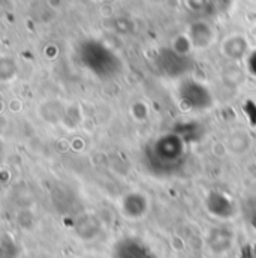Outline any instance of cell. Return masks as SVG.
<instances>
[{
    "mask_svg": "<svg viewBox=\"0 0 256 258\" xmlns=\"http://www.w3.org/2000/svg\"><path fill=\"white\" fill-rule=\"evenodd\" d=\"M186 156L188 144L177 132H166L156 137L145 152L147 164L157 176H169L179 171Z\"/></svg>",
    "mask_w": 256,
    "mask_h": 258,
    "instance_id": "1",
    "label": "cell"
},
{
    "mask_svg": "<svg viewBox=\"0 0 256 258\" xmlns=\"http://www.w3.org/2000/svg\"><path fill=\"white\" fill-rule=\"evenodd\" d=\"M179 101L186 110L191 111H205L214 104L211 92L205 86L193 80L182 83V86L179 87Z\"/></svg>",
    "mask_w": 256,
    "mask_h": 258,
    "instance_id": "2",
    "label": "cell"
},
{
    "mask_svg": "<svg viewBox=\"0 0 256 258\" xmlns=\"http://www.w3.org/2000/svg\"><path fill=\"white\" fill-rule=\"evenodd\" d=\"M204 207L210 216H213L219 221H229L238 212L237 203L228 194L219 191V189H214V191L207 194Z\"/></svg>",
    "mask_w": 256,
    "mask_h": 258,
    "instance_id": "3",
    "label": "cell"
},
{
    "mask_svg": "<svg viewBox=\"0 0 256 258\" xmlns=\"http://www.w3.org/2000/svg\"><path fill=\"white\" fill-rule=\"evenodd\" d=\"M150 209L148 197L141 191H129L119 200V212L123 218L129 221H139L142 219Z\"/></svg>",
    "mask_w": 256,
    "mask_h": 258,
    "instance_id": "4",
    "label": "cell"
},
{
    "mask_svg": "<svg viewBox=\"0 0 256 258\" xmlns=\"http://www.w3.org/2000/svg\"><path fill=\"white\" fill-rule=\"evenodd\" d=\"M113 258H156V255L142 240L125 237L114 245Z\"/></svg>",
    "mask_w": 256,
    "mask_h": 258,
    "instance_id": "5",
    "label": "cell"
},
{
    "mask_svg": "<svg viewBox=\"0 0 256 258\" xmlns=\"http://www.w3.org/2000/svg\"><path fill=\"white\" fill-rule=\"evenodd\" d=\"M232 245H234V233L226 227H214L207 234V246L216 255L226 254L228 251H231Z\"/></svg>",
    "mask_w": 256,
    "mask_h": 258,
    "instance_id": "6",
    "label": "cell"
},
{
    "mask_svg": "<svg viewBox=\"0 0 256 258\" xmlns=\"http://www.w3.org/2000/svg\"><path fill=\"white\" fill-rule=\"evenodd\" d=\"M75 230H76V234L82 240H92V239H95L99 234L101 225H99V222H98L96 218H93V216H84V218H81L76 222Z\"/></svg>",
    "mask_w": 256,
    "mask_h": 258,
    "instance_id": "7",
    "label": "cell"
},
{
    "mask_svg": "<svg viewBox=\"0 0 256 258\" xmlns=\"http://www.w3.org/2000/svg\"><path fill=\"white\" fill-rule=\"evenodd\" d=\"M241 213L246 224L256 231V195H250L241 204Z\"/></svg>",
    "mask_w": 256,
    "mask_h": 258,
    "instance_id": "8",
    "label": "cell"
},
{
    "mask_svg": "<svg viewBox=\"0 0 256 258\" xmlns=\"http://www.w3.org/2000/svg\"><path fill=\"white\" fill-rule=\"evenodd\" d=\"M18 254L20 251H18L15 240L12 237L5 236L0 245V258H18Z\"/></svg>",
    "mask_w": 256,
    "mask_h": 258,
    "instance_id": "9",
    "label": "cell"
}]
</instances>
